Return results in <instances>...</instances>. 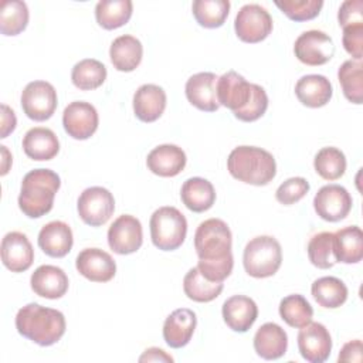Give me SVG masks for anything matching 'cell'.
<instances>
[{
  "label": "cell",
  "instance_id": "obj_1",
  "mask_svg": "<svg viewBox=\"0 0 363 363\" xmlns=\"http://www.w3.org/2000/svg\"><path fill=\"white\" fill-rule=\"evenodd\" d=\"M231 244L233 235L227 223L220 218L200 223L194 234V248L199 257L197 268L204 278L223 282L230 277L234 267Z\"/></svg>",
  "mask_w": 363,
  "mask_h": 363
},
{
  "label": "cell",
  "instance_id": "obj_2",
  "mask_svg": "<svg viewBox=\"0 0 363 363\" xmlns=\"http://www.w3.org/2000/svg\"><path fill=\"white\" fill-rule=\"evenodd\" d=\"M64 313L38 303H27L16 315L17 332L40 346L57 343L65 333Z\"/></svg>",
  "mask_w": 363,
  "mask_h": 363
},
{
  "label": "cell",
  "instance_id": "obj_3",
  "mask_svg": "<svg viewBox=\"0 0 363 363\" xmlns=\"http://www.w3.org/2000/svg\"><path fill=\"white\" fill-rule=\"evenodd\" d=\"M61 179L51 169H34L21 180L18 207L30 218H40L51 211Z\"/></svg>",
  "mask_w": 363,
  "mask_h": 363
},
{
  "label": "cell",
  "instance_id": "obj_4",
  "mask_svg": "<svg viewBox=\"0 0 363 363\" xmlns=\"http://www.w3.org/2000/svg\"><path fill=\"white\" fill-rule=\"evenodd\" d=\"M227 169L234 179L252 186H265L277 174L275 159L268 150L245 145L231 150Z\"/></svg>",
  "mask_w": 363,
  "mask_h": 363
},
{
  "label": "cell",
  "instance_id": "obj_5",
  "mask_svg": "<svg viewBox=\"0 0 363 363\" xmlns=\"http://www.w3.org/2000/svg\"><path fill=\"white\" fill-rule=\"evenodd\" d=\"M282 250L277 238L271 235H258L250 240L244 248L242 264L250 277L268 278L281 267Z\"/></svg>",
  "mask_w": 363,
  "mask_h": 363
},
{
  "label": "cell",
  "instance_id": "obj_6",
  "mask_svg": "<svg viewBox=\"0 0 363 363\" xmlns=\"http://www.w3.org/2000/svg\"><path fill=\"white\" fill-rule=\"evenodd\" d=\"M149 227L152 242L162 251L177 250L186 240L187 220L176 207L164 206L155 210Z\"/></svg>",
  "mask_w": 363,
  "mask_h": 363
},
{
  "label": "cell",
  "instance_id": "obj_7",
  "mask_svg": "<svg viewBox=\"0 0 363 363\" xmlns=\"http://www.w3.org/2000/svg\"><path fill=\"white\" fill-rule=\"evenodd\" d=\"M77 210L85 224L99 227L112 217L115 211V199L108 189L92 186L79 194Z\"/></svg>",
  "mask_w": 363,
  "mask_h": 363
},
{
  "label": "cell",
  "instance_id": "obj_8",
  "mask_svg": "<svg viewBox=\"0 0 363 363\" xmlns=\"http://www.w3.org/2000/svg\"><path fill=\"white\" fill-rule=\"evenodd\" d=\"M55 88L47 81H33L21 92V108L27 118L43 122L50 119L57 109Z\"/></svg>",
  "mask_w": 363,
  "mask_h": 363
},
{
  "label": "cell",
  "instance_id": "obj_9",
  "mask_svg": "<svg viewBox=\"0 0 363 363\" xmlns=\"http://www.w3.org/2000/svg\"><path fill=\"white\" fill-rule=\"evenodd\" d=\"M272 17L259 4H245L242 6L234 21V30L237 37L250 44L259 43L265 40L272 31Z\"/></svg>",
  "mask_w": 363,
  "mask_h": 363
},
{
  "label": "cell",
  "instance_id": "obj_10",
  "mask_svg": "<svg viewBox=\"0 0 363 363\" xmlns=\"http://www.w3.org/2000/svg\"><path fill=\"white\" fill-rule=\"evenodd\" d=\"M295 57L305 65L318 67L326 64L335 54V44L330 35L320 30L302 33L294 44Z\"/></svg>",
  "mask_w": 363,
  "mask_h": 363
},
{
  "label": "cell",
  "instance_id": "obj_11",
  "mask_svg": "<svg viewBox=\"0 0 363 363\" xmlns=\"http://www.w3.org/2000/svg\"><path fill=\"white\" fill-rule=\"evenodd\" d=\"M313 208L322 220L336 223L350 213L352 196L340 184H326L315 194Z\"/></svg>",
  "mask_w": 363,
  "mask_h": 363
},
{
  "label": "cell",
  "instance_id": "obj_12",
  "mask_svg": "<svg viewBox=\"0 0 363 363\" xmlns=\"http://www.w3.org/2000/svg\"><path fill=\"white\" fill-rule=\"evenodd\" d=\"M143 242V231L140 221L130 216H119L108 230V244L111 250L119 255L136 252Z\"/></svg>",
  "mask_w": 363,
  "mask_h": 363
},
{
  "label": "cell",
  "instance_id": "obj_13",
  "mask_svg": "<svg viewBox=\"0 0 363 363\" xmlns=\"http://www.w3.org/2000/svg\"><path fill=\"white\" fill-rule=\"evenodd\" d=\"M99 118L94 105L85 101H75L65 106L62 112V125L65 132L77 139L85 140L98 129Z\"/></svg>",
  "mask_w": 363,
  "mask_h": 363
},
{
  "label": "cell",
  "instance_id": "obj_14",
  "mask_svg": "<svg viewBox=\"0 0 363 363\" xmlns=\"http://www.w3.org/2000/svg\"><path fill=\"white\" fill-rule=\"evenodd\" d=\"M298 349L301 356L309 363H323L332 350V337L325 325L309 322L298 333Z\"/></svg>",
  "mask_w": 363,
  "mask_h": 363
},
{
  "label": "cell",
  "instance_id": "obj_15",
  "mask_svg": "<svg viewBox=\"0 0 363 363\" xmlns=\"http://www.w3.org/2000/svg\"><path fill=\"white\" fill-rule=\"evenodd\" d=\"M255 84L248 82L235 71H227L216 84L218 104L231 109L233 113L241 111L252 96Z\"/></svg>",
  "mask_w": 363,
  "mask_h": 363
},
{
  "label": "cell",
  "instance_id": "obj_16",
  "mask_svg": "<svg viewBox=\"0 0 363 363\" xmlns=\"http://www.w3.org/2000/svg\"><path fill=\"white\" fill-rule=\"evenodd\" d=\"M77 271L92 282H108L116 274V264L111 254L101 248H85L75 259Z\"/></svg>",
  "mask_w": 363,
  "mask_h": 363
},
{
  "label": "cell",
  "instance_id": "obj_17",
  "mask_svg": "<svg viewBox=\"0 0 363 363\" xmlns=\"http://www.w3.org/2000/svg\"><path fill=\"white\" fill-rule=\"evenodd\" d=\"M1 261L11 272L27 271L34 261V250L27 235L10 231L1 240Z\"/></svg>",
  "mask_w": 363,
  "mask_h": 363
},
{
  "label": "cell",
  "instance_id": "obj_18",
  "mask_svg": "<svg viewBox=\"0 0 363 363\" xmlns=\"http://www.w3.org/2000/svg\"><path fill=\"white\" fill-rule=\"evenodd\" d=\"M218 77L214 72H197L191 75L184 86L187 101L200 111L216 112L220 108L217 99V84Z\"/></svg>",
  "mask_w": 363,
  "mask_h": 363
},
{
  "label": "cell",
  "instance_id": "obj_19",
  "mask_svg": "<svg viewBox=\"0 0 363 363\" xmlns=\"http://www.w3.org/2000/svg\"><path fill=\"white\" fill-rule=\"evenodd\" d=\"M221 313L225 325L231 330L244 333L250 330V328L257 320L258 306L251 298L245 295H234L223 303Z\"/></svg>",
  "mask_w": 363,
  "mask_h": 363
},
{
  "label": "cell",
  "instance_id": "obj_20",
  "mask_svg": "<svg viewBox=\"0 0 363 363\" xmlns=\"http://www.w3.org/2000/svg\"><path fill=\"white\" fill-rule=\"evenodd\" d=\"M187 157L182 147L176 145H160L152 149L147 155V169L160 177L177 176L186 166Z\"/></svg>",
  "mask_w": 363,
  "mask_h": 363
},
{
  "label": "cell",
  "instance_id": "obj_21",
  "mask_svg": "<svg viewBox=\"0 0 363 363\" xmlns=\"http://www.w3.org/2000/svg\"><path fill=\"white\" fill-rule=\"evenodd\" d=\"M196 325V313L191 309L179 308L166 318L163 323V339L173 349L184 347L190 342Z\"/></svg>",
  "mask_w": 363,
  "mask_h": 363
},
{
  "label": "cell",
  "instance_id": "obj_22",
  "mask_svg": "<svg viewBox=\"0 0 363 363\" xmlns=\"http://www.w3.org/2000/svg\"><path fill=\"white\" fill-rule=\"evenodd\" d=\"M68 277L60 267L40 265L30 278L35 295L47 299H58L68 291Z\"/></svg>",
  "mask_w": 363,
  "mask_h": 363
},
{
  "label": "cell",
  "instance_id": "obj_23",
  "mask_svg": "<svg viewBox=\"0 0 363 363\" xmlns=\"http://www.w3.org/2000/svg\"><path fill=\"white\" fill-rule=\"evenodd\" d=\"M166 92L155 84H145L133 95V112L142 122L157 121L166 109Z\"/></svg>",
  "mask_w": 363,
  "mask_h": 363
},
{
  "label": "cell",
  "instance_id": "obj_24",
  "mask_svg": "<svg viewBox=\"0 0 363 363\" xmlns=\"http://www.w3.org/2000/svg\"><path fill=\"white\" fill-rule=\"evenodd\" d=\"M74 244L71 227L60 220L47 223L38 233V247L52 258L65 257Z\"/></svg>",
  "mask_w": 363,
  "mask_h": 363
},
{
  "label": "cell",
  "instance_id": "obj_25",
  "mask_svg": "<svg viewBox=\"0 0 363 363\" xmlns=\"http://www.w3.org/2000/svg\"><path fill=\"white\" fill-rule=\"evenodd\" d=\"M286 332L274 322H267L254 335V350L265 360H277L286 353Z\"/></svg>",
  "mask_w": 363,
  "mask_h": 363
},
{
  "label": "cell",
  "instance_id": "obj_26",
  "mask_svg": "<svg viewBox=\"0 0 363 363\" xmlns=\"http://www.w3.org/2000/svg\"><path fill=\"white\" fill-rule=\"evenodd\" d=\"M333 94L330 81L325 75L309 74L298 79L295 85V95L298 101L308 108L325 106Z\"/></svg>",
  "mask_w": 363,
  "mask_h": 363
},
{
  "label": "cell",
  "instance_id": "obj_27",
  "mask_svg": "<svg viewBox=\"0 0 363 363\" xmlns=\"http://www.w3.org/2000/svg\"><path fill=\"white\" fill-rule=\"evenodd\" d=\"M24 153L33 160H51L60 152L57 135L48 128H31L26 132L21 142Z\"/></svg>",
  "mask_w": 363,
  "mask_h": 363
},
{
  "label": "cell",
  "instance_id": "obj_28",
  "mask_svg": "<svg viewBox=\"0 0 363 363\" xmlns=\"http://www.w3.org/2000/svg\"><path fill=\"white\" fill-rule=\"evenodd\" d=\"M336 262L357 264L363 258V233L357 225H347L333 233Z\"/></svg>",
  "mask_w": 363,
  "mask_h": 363
},
{
  "label": "cell",
  "instance_id": "obj_29",
  "mask_svg": "<svg viewBox=\"0 0 363 363\" xmlns=\"http://www.w3.org/2000/svg\"><path fill=\"white\" fill-rule=\"evenodd\" d=\"M109 57L112 65L122 72H130L136 69L143 57L142 43L129 34L115 38L109 48Z\"/></svg>",
  "mask_w": 363,
  "mask_h": 363
},
{
  "label": "cell",
  "instance_id": "obj_30",
  "mask_svg": "<svg viewBox=\"0 0 363 363\" xmlns=\"http://www.w3.org/2000/svg\"><path fill=\"white\" fill-rule=\"evenodd\" d=\"M180 197L190 211L203 213L213 207L216 201V190L207 179L190 177L183 183Z\"/></svg>",
  "mask_w": 363,
  "mask_h": 363
},
{
  "label": "cell",
  "instance_id": "obj_31",
  "mask_svg": "<svg viewBox=\"0 0 363 363\" xmlns=\"http://www.w3.org/2000/svg\"><path fill=\"white\" fill-rule=\"evenodd\" d=\"M313 299L326 309H336L347 299V286L336 277H322L313 281L311 286Z\"/></svg>",
  "mask_w": 363,
  "mask_h": 363
},
{
  "label": "cell",
  "instance_id": "obj_32",
  "mask_svg": "<svg viewBox=\"0 0 363 363\" xmlns=\"http://www.w3.org/2000/svg\"><path fill=\"white\" fill-rule=\"evenodd\" d=\"M132 11L130 0H101L95 7V18L102 28L115 30L130 20Z\"/></svg>",
  "mask_w": 363,
  "mask_h": 363
},
{
  "label": "cell",
  "instance_id": "obj_33",
  "mask_svg": "<svg viewBox=\"0 0 363 363\" xmlns=\"http://www.w3.org/2000/svg\"><path fill=\"white\" fill-rule=\"evenodd\" d=\"M223 288V282L208 281L197 267L190 268L183 278V291L186 296L194 302H210L221 294Z\"/></svg>",
  "mask_w": 363,
  "mask_h": 363
},
{
  "label": "cell",
  "instance_id": "obj_34",
  "mask_svg": "<svg viewBox=\"0 0 363 363\" xmlns=\"http://www.w3.org/2000/svg\"><path fill=\"white\" fill-rule=\"evenodd\" d=\"M337 79L343 95L349 102L360 105L363 102V64L347 60L337 69Z\"/></svg>",
  "mask_w": 363,
  "mask_h": 363
},
{
  "label": "cell",
  "instance_id": "obj_35",
  "mask_svg": "<svg viewBox=\"0 0 363 363\" xmlns=\"http://www.w3.org/2000/svg\"><path fill=\"white\" fill-rule=\"evenodd\" d=\"M72 84L81 91L99 88L106 79V67L94 58H85L77 62L71 72Z\"/></svg>",
  "mask_w": 363,
  "mask_h": 363
},
{
  "label": "cell",
  "instance_id": "obj_36",
  "mask_svg": "<svg viewBox=\"0 0 363 363\" xmlns=\"http://www.w3.org/2000/svg\"><path fill=\"white\" fill-rule=\"evenodd\" d=\"M28 7L20 0H3L0 6V31L3 35H17L28 24Z\"/></svg>",
  "mask_w": 363,
  "mask_h": 363
},
{
  "label": "cell",
  "instance_id": "obj_37",
  "mask_svg": "<svg viewBox=\"0 0 363 363\" xmlns=\"http://www.w3.org/2000/svg\"><path fill=\"white\" fill-rule=\"evenodd\" d=\"M279 316L288 326L301 329L312 322L313 309L306 298L299 294H292L279 302Z\"/></svg>",
  "mask_w": 363,
  "mask_h": 363
},
{
  "label": "cell",
  "instance_id": "obj_38",
  "mask_svg": "<svg viewBox=\"0 0 363 363\" xmlns=\"http://www.w3.org/2000/svg\"><path fill=\"white\" fill-rule=\"evenodd\" d=\"M228 0H194L191 4L196 21L204 28L221 27L230 11Z\"/></svg>",
  "mask_w": 363,
  "mask_h": 363
},
{
  "label": "cell",
  "instance_id": "obj_39",
  "mask_svg": "<svg viewBox=\"0 0 363 363\" xmlns=\"http://www.w3.org/2000/svg\"><path fill=\"white\" fill-rule=\"evenodd\" d=\"M313 167L322 179L329 182L337 180L346 172L345 153L333 146L322 147L313 159Z\"/></svg>",
  "mask_w": 363,
  "mask_h": 363
},
{
  "label": "cell",
  "instance_id": "obj_40",
  "mask_svg": "<svg viewBox=\"0 0 363 363\" xmlns=\"http://www.w3.org/2000/svg\"><path fill=\"white\" fill-rule=\"evenodd\" d=\"M308 258L319 269H329L336 264L333 254V233L322 231L308 242Z\"/></svg>",
  "mask_w": 363,
  "mask_h": 363
},
{
  "label": "cell",
  "instance_id": "obj_41",
  "mask_svg": "<svg viewBox=\"0 0 363 363\" xmlns=\"http://www.w3.org/2000/svg\"><path fill=\"white\" fill-rule=\"evenodd\" d=\"M275 6L294 21H308L315 18L322 7V0H284L275 1Z\"/></svg>",
  "mask_w": 363,
  "mask_h": 363
},
{
  "label": "cell",
  "instance_id": "obj_42",
  "mask_svg": "<svg viewBox=\"0 0 363 363\" xmlns=\"http://www.w3.org/2000/svg\"><path fill=\"white\" fill-rule=\"evenodd\" d=\"M311 186L303 177H291L285 180L275 191V199L284 204V206H291L298 203L301 199H303Z\"/></svg>",
  "mask_w": 363,
  "mask_h": 363
},
{
  "label": "cell",
  "instance_id": "obj_43",
  "mask_svg": "<svg viewBox=\"0 0 363 363\" xmlns=\"http://www.w3.org/2000/svg\"><path fill=\"white\" fill-rule=\"evenodd\" d=\"M268 108V96L262 86L257 85L254 86V92L248 104L238 112L234 113V116L242 122H254L259 119Z\"/></svg>",
  "mask_w": 363,
  "mask_h": 363
},
{
  "label": "cell",
  "instance_id": "obj_44",
  "mask_svg": "<svg viewBox=\"0 0 363 363\" xmlns=\"http://www.w3.org/2000/svg\"><path fill=\"white\" fill-rule=\"evenodd\" d=\"M339 26L342 28L350 26H363V1L346 0L340 4L337 13Z\"/></svg>",
  "mask_w": 363,
  "mask_h": 363
},
{
  "label": "cell",
  "instance_id": "obj_45",
  "mask_svg": "<svg viewBox=\"0 0 363 363\" xmlns=\"http://www.w3.org/2000/svg\"><path fill=\"white\" fill-rule=\"evenodd\" d=\"M343 48L356 61H362L363 57V26H350L343 28L342 37Z\"/></svg>",
  "mask_w": 363,
  "mask_h": 363
},
{
  "label": "cell",
  "instance_id": "obj_46",
  "mask_svg": "<svg viewBox=\"0 0 363 363\" xmlns=\"http://www.w3.org/2000/svg\"><path fill=\"white\" fill-rule=\"evenodd\" d=\"M362 340L360 339H354L347 342L346 345H343L339 356H337V362H356L360 363L362 362Z\"/></svg>",
  "mask_w": 363,
  "mask_h": 363
},
{
  "label": "cell",
  "instance_id": "obj_47",
  "mask_svg": "<svg viewBox=\"0 0 363 363\" xmlns=\"http://www.w3.org/2000/svg\"><path fill=\"white\" fill-rule=\"evenodd\" d=\"M17 125V119L16 115L13 112L11 108H9L6 104L1 105V130H0V138L4 139L7 138Z\"/></svg>",
  "mask_w": 363,
  "mask_h": 363
},
{
  "label": "cell",
  "instance_id": "obj_48",
  "mask_svg": "<svg viewBox=\"0 0 363 363\" xmlns=\"http://www.w3.org/2000/svg\"><path fill=\"white\" fill-rule=\"evenodd\" d=\"M139 362H173V357L159 347H149L139 357Z\"/></svg>",
  "mask_w": 363,
  "mask_h": 363
},
{
  "label": "cell",
  "instance_id": "obj_49",
  "mask_svg": "<svg viewBox=\"0 0 363 363\" xmlns=\"http://www.w3.org/2000/svg\"><path fill=\"white\" fill-rule=\"evenodd\" d=\"M1 147V155H3V166H1V176H4L7 172H9V166L10 164H7V162H10L11 163V156H10V153H9V150L6 149V146L4 145H1L0 146Z\"/></svg>",
  "mask_w": 363,
  "mask_h": 363
}]
</instances>
